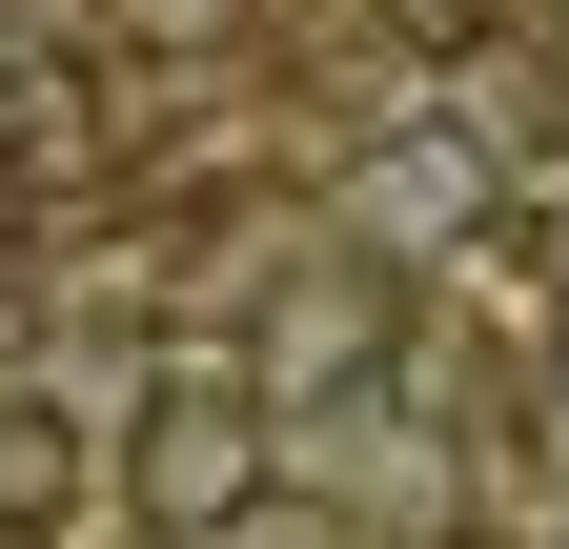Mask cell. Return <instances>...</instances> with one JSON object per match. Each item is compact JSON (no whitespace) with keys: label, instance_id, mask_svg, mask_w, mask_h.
<instances>
[{"label":"cell","instance_id":"cell-1","mask_svg":"<svg viewBox=\"0 0 569 549\" xmlns=\"http://www.w3.org/2000/svg\"><path fill=\"white\" fill-rule=\"evenodd\" d=\"M264 468H284V407L244 367H183V387H142L122 407V509L163 529V549H224L264 509Z\"/></svg>","mask_w":569,"mask_h":549},{"label":"cell","instance_id":"cell-2","mask_svg":"<svg viewBox=\"0 0 569 549\" xmlns=\"http://www.w3.org/2000/svg\"><path fill=\"white\" fill-rule=\"evenodd\" d=\"M488 203H509V163H488V143H468V122H387V143H367V163H346V224H367L387 264H407V244H468V224H488Z\"/></svg>","mask_w":569,"mask_h":549},{"label":"cell","instance_id":"cell-3","mask_svg":"<svg viewBox=\"0 0 569 549\" xmlns=\"http://www.w3.org/2000/svg\"><path fill=\"white\" fill-rule=\"evenodd\" d=\"M102 143V102H82V61H0V183H61Z\"/></svg>","mask_w":569,"mask_h":549},{"label":"cell","instance_id":"cell-4","mask_svg":"<svg viewBox=\"0 0 569 549\" xmlns=\"http://www.w3.org/2000/svg\"><path fill=\"white\" fill-rule=\"evenodd\" d=\"M61 509H82V428L41 387H0V529H61Z\"/></svg>","mask_w":569,"mask_h":549},{"label":"cell","instance_id":"cell-5","mask_svg":"<svg viewBox=\"0 0 569 549\" xmlns=\"http://www.w3.org/2000/svg\"><path fill=\"white\" fill-rule=\"evenodd\" d=\"M102 21H122V41H224L244 0H102Z\"/></svg>","mask_w":569,"mask_h":549},{"label":"cell","instance_id":"cell-6","mask_svg":"<svg viewBox=\"0 0 569 549\" xmlns=\"http://www.w3.org/2000/svg\"><path fill=\"white\" fill-rule=\"evenodd\" d=\"M387 21H407V41H488L509 0H387Z\"/></svg>","mask_w":569,"mask_h":549},{"label":"cell","instance_id":"cell-7","mask_svg":"<svg viewBox=\"0 0 569 549\" xmlns=\"http://www.w3.org/2000/svg\"><path fill=\"white\" fill-rule=\"evenodd\" d=\"M549 347H569V306H549Z\"/></svg>","mask_w":569,"mask_h":549}]
</instances>
